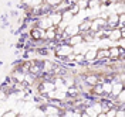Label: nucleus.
<instances>
[{"mask_svg": "<svg viewBox=\"0 0 125 117\" xmlns=\"http://www.w3.org/2000/svg\"><path fill=\"white\" fill-rule=\"evenodd\" d=\"M68 10H70L71 13H73V16H75V14H77L78 11H80V7H78L77 4L74 3V4H71L70 7H68Z\"/></svg>", "mask_w": 125, "mask_h": 117, "instance_id": "aec40b11", "label": "nucleus"}, {"mask_svg": "<svg viewBox=\"0 0 125 117\" xmlns=\"http://www.w3.org/2000/svg\"><path fill=\"white\" fill-rule=\"evenodd\" d=\"M24 72H21V70H16V72H13V75H11V78H13V80L14 82H23L24 80Z\"/></svg>", "mask_w": 125, "mask_h": 117, "instance_id": "4468645a", "label": "nucleus"}, {"mask_svg": "<svg viewBox=\"0 0 125 117\" xmlns=\"http://www.w3.org/2000/svg\"><path fill=\"white\" fill-rule=\"evenodd\" d=\"M117 1H119V0H108V3H112V4H114V3H117Z\"/></svg>", "mask_w": 125, "mask_h": 117, "instance_id": "4be33fe9", "label": "nucleus"}, {"mask_svg": "<svg viewBox=\"0 0 125 117\" xmlns=\"http://www.w3.org/2000/svg\"><path fill=\"white\" fill-rule=\"evenodd\" d=\"M54 54L58 58H65V56H68L70 54H73V47H71L68 42H61L54 49Z\"/></svg>", "mask_w": 125, "mask_h": 117, "instance_id": "f257e3e1", "label": "nucleus"}, {"mask_svg": "<svg viewBox=\"0 0 125 117\" xmlns=\"http://www.w3.org/2000/svg\"><path fill=\"white\" fill-rule=\"evenodd\" d=\"M75 4L80 7V10H84V8H88V0H77Z\"/></svg>", "mask_w": 125, "mask_h": 117, "instance_id": "a211bd4d", "label": "nucleus"}, {"mask_svg": "<svg viewBox=\"0 0 125 117\" xmlns=\"http://www.w3.org/2000/svg\"><path fill=\"white\" fill-rule=\"evenodd\" d=\"M3 113H4V111H3V110H0V117L3 116Z\"/></svg>", "mask_w": 125, "mask_h": 117, "instance_id": "b1692460", "label": "nucleus"}, {"mask_svg": "<svg viewBox=\"0 0 125 117\" xmlns=\"http://www.w3.org/2000/svg\"><path fill=\"white\" fill-rule=\"evenodd\" d=\"M112 45H117L115 41H111L108 37H102V38L98 39V45H97V48H109V47H112Z\"/></svg>", "mask_w": 125, "mask_h": 117, "instance_id": "0eeeda50", "label": "nucleus"}, {"mask_svg": "<svg viewBox=\"0 0 125 117\" xmlns=\"http://www.w3.org/2000/svg\"><path fill=\"white\" fill-rule=\"evenodd\" d=\"M36 25H37L39 28H41V30L46 31L47 28H51V27H53V23H51V20H50L48 16H43V14H41V17L36 21Z\"/></svg>", "mask_w": 125, "mask_h": 117, "instance_id": "20e7f679", "label": "nucleus"}, {"mask_svg": "<svg viewBox=\"0 0 125 117\" xmlns=\"http://www.w3.org/2000/svg\"><path fill=\"white\" fill-rule=\"evenodd\" d=\"M107 58H109L108 48H98L97 49V59H107Z\"/></svg>", "mask_w": 125, "mask_h": 117, "instance_id": "f8f14e48", "label": "nucleus"}, {"mask_svg": "<svg viewBox=\"0 0 125 117\" xmlns=\"http://www.w3.org/2000/svg\"><path fill=\"white\" fill-rule=\"evenodd\" d=\"M84 82H85L87 85L94 86L95 83L101 82V79H100V76H98L97 73H87V75H85V78H84Z\"/></svg>", "mask_w": 125, "mask_h": 117, "instance_id": "423d86ee", "label": "nucleus"}, {"mask_svg": "<svg viewBox=\"0 0 125 117\" xmlns=\"http://www.w3.org/2000/svg\"><path fill=\"white\" fill-rule=\"evenodd\" d=\"M31 114L34 117H46V113H44V110L41 106H36V107H33L31 109Z\"/></svg>", "mask_w": 125, "mask_h": 117, "instance_id": "ddd939ff", "label": "nucleus"}, {"mask_svg": "<svg viewBox=\"0 0 125 117\" xmlns=\"http://www.w3.org/2000/svg\"><path fill=\"white\" fill-rule=\"evenodd\" d=\"M100 3H108V0H100Z\"/></svg>", "mask_w": 125, "mask_h": 117, "instance_id": "5701e85b", "label": "nucleus"}, {"mask_svg": "<svg viewBox=\"0 0 125 117\" xmlns=\"http://www.w3.org/2000/svg\"><path fill=\"white\" fill-rule=\"evenodd\" d=\"M48 17H50V20H51L53 25H57V24H58V23H60V21L62 20L61 11H58V10H53V11L48 14Z\"/></svg>", "mask_w": 125, "mask_h": 117, "instance_id": "6e6552de", "label": "nucleus"}, {"mask_svg": "<svg viewBox=\"0 0 125 117\" xmlns=\"http://www.w3.org/2000/svg\"><path fill=\"white\" fill-rule=\"evenodd\" d=\"M61 1H62V0H46V3H48V4H50V6H53V7H57Z\"/></svg>", "mask_w": 125, "mask_h": 117, "instance_id": "412c9836", "label": "nucleus"}, {"mask_svg": "<svg viewBox=\"0 0 125 117\" xmlns=\"http://www.w3.org/2000/svg\"><path fill=\"white\" fill-rule=\"evenodd\" d=\"M64 31L67 32L68 35H74V34H78L80 32V30H78V24H73V23H68V25L65 27V30Z\"/></svg>", "mask_w": 125, "mask_h": 117, "instance_id": "9b49d317", "label": "nucleus"}, {"mask_svg": "<svg viewBox=\"0 0 125 117\" xmlns=\"http://www.w3.org/2000/svg\"><path fill=\"white\" fill-rule=\"evenodd\" d=\"M53 89H55L54 82H53V80H48V79H44L39 86V93L46 94L47 92H50V90H53Z\"/></svg>", "mask_w": 125, "mask_h": 117, "instance_id": "7ed1b4c3", "label": "nucleus"}, {"mask_svg": "<svg viewBox=\"0 0 125 117\" xmlns=\"http://www.w3.org/2000/svg\"><path fill=\"white\" fill-rule=\"evenodd\" d=\"M74 62L77 63H87L85 58H84V54H74Z\"/></svg>", "mask_w": 125, "mask_h": 117, "instance_id": "f3484780", "label": "nucleus"}, {"mask_svg": "<svg viewBox=\"0 0 125 117\" xmlns=\"http://www.w3.org/2000/svg\"><path fill=\"white\" fill-rule=\"evenodd\" d=\"M83 111H84V113H85L88 117H97V113L93 110V107H91V106H85Z\"/></svg>", "mask_w": 125, "mask_h": 117, "instance_id": "dca6fc26", "label": "nucleus"}, {"mask_svg": "<svg viewBox=\"0 0 125 117\" xmlns=\"http://www.w3.org/2000/svg\"><path fill=\"white\" fill-rule=\"evenodd\" d=\"M122 37V34H121V30L115 27V28H112V30H109V34H108V38L111 41H118V39Z\"/></svg>", "mask_w": 125, "mask_h": 117, "instance_id": "1a4fd4ad", "label": "nucleus"}, {"mask_svg": "<svg viewBox=\"0 0 125 117\" xmlns=\"http://www.w3.org/2000/svg\"><path fill=\"white\" fill-rule=\"evenodd\" d=\"M30 37L33 41H37V39H44V30H41L39 27H33L30 30Z\"/></svg>", "mask_w": 125, "mask_h": 117, "instance_id": "39448f33", "label": "nucleus"}, {"mask_svg": "<svg viewBox=\"0 0 125 117\" xmlns=\"http://www.w3.org/2000/svg\"><path fill=\"white\" fill-rule=\"evenodd\" d=\"M17 114H19V113L14 111V110H7V111H4V113H3V116H1V117H16Z\"/></svg>", "mask_w": 125, "mask_h": 117, "instance_id": "6ab92c4d", "label": "nucleus"}, {"mask_svg": "<svg viewBox=\"0 0 125 117\" xmlns=\"http://www.w3.org/2000/svg\"><path fill=\"white\" fill-rule=\"evenodd\" d=\"M68 44H70L71 47L73 45H77V44H81V42H84L83 41V35L78 32V34H74V35H71L70 38H68V41H67Z\"/></svg>", "mask_w": 125, "mask_h": 117, "instance_id": "9d476101", "label": "nucleus"}, {"mask_svg": "<svg viewBox=\"0 0 125 117\" xmlns=\"http://www.w3.org/2000/svg\"><path fill=\"white\" fill-rule=\"evenodd\" d=\"M61 17H62V20H64V21H67V23H70L71 21V18H73V13H71L70 10H68V8H65V10H62L61 11Z\"/></svg>", "mask_w": 125, "mask_h": 117, "instance_id": "2eb2a0df", "label": "nucleus"}, {"mask_svg": "<svg viewBox=\"0 0 125 117\" xmlns=\"http://www.w3.org/2000/svg\"><path fill=\"white\" fill-rule=\"evenodd\" d=\"M97 49H98V48L95 47V45H91V44L88 45V49L84 52V58H85L87 63L95 62V59H97Z\"/></svg>", "mask_w": 125, "mask_h": 117, "instance_id": "f03ea898", "label": "nucleus"}]
</instances>
